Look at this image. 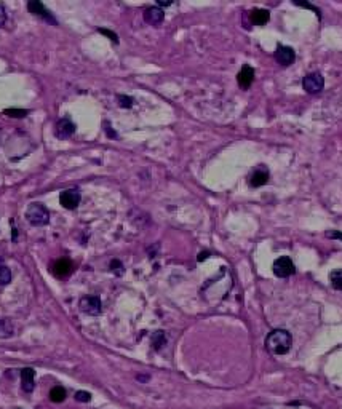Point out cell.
Returning <instances> with one entry per match:
<instances>
[{
    "label": "cell",
    "instance_id": "1",
    "mask_svg": "<svg viewBox=\"0 0 342 409\" xmlns=\"http://www.w3.org/2000/svg\"><path fill=\"white\" fill-rule=\"evenodd\" d=\"M291 345H293V338L287 329H273L266 339V349L272 355H287Z\"/></svg>",
    "mask_w": 342,
    "mask_h": 409
},
{
    "label": "cell",
    "instance_id": "2",
    "mask_svg": "<svg viewBox=\"0 0 342 409\" xmlns=\"http://www.w3.org/2000/svg\"><path fill=\"white\" fill-rule=\"evenodd\" d=\"M26 219L32 226H45L50 221V213L42 203H31L26 208Z\"/></svg>",
    "mask_w": 342,
    "mask_h": 409
},
{
    "label": "cell",
    "instance_id": "3",
    "mask_svg": "<svg viewBox=\"0 0 342 409\" xmlns=\"http://www.w3.org/2000/svg\"><path fill=\"white\" fill-rule=\"evenodd\" d=\"M302 85H304V89L307 93H310V94L320 93L324 87V78L320 72H312V74H307L304 77Z\"/></svg>",
    "mask_w": 342,
    "mask_h": 409
},
{
    "label": "cell",
    "instance_id": "4",
    "mask_svg": "<svg viewBox=\"0 0 342 409\" xmlns=\"http://www.w3.org/2000/svg\"><path fill=\"white\" fill-rule=\"evenodd\" d=\"M294 272H296V268H294L293 261H291L289 257H287V256L278 257V259L273 262V273H275V275L280 277V278L291 277Z\"/></svg>",
    "mask_w": 342,
    "mask_h": 409
},
{
    "label": "cell",
    "instance_id": "5",
    "mask_svg": "<svg viewBox=\"0 0 342 409\" xmlns=\"http://www.w3.org/2000/svg\"><path fill=\"white\" fill-rule=\"evenodd\" d=\"M78 305H80V310L87 313V315H99L101 310H103L101 299L98 296H85V298L80 299Z\"/></svg>",
    "mask_w": 342,
    "mask_h": 409
},
{
    "label": "cell",
    "instance_id": "6",
    "mask_svg": "<svg viewBox=\"0 0 342 409\" xmlns=\"http://www.w3.org/2000/svg\"><path fill=\"white\" fill-rule=\"evenodd\" d=\"M80 200H82V195L77 189L64 190V192L59 195V203L66 210H75L77 206L80 205Z\"/></svg>",
    "mask_w": 342,
    "mask_h": 409
},
{
    "label": "cell",
    "instance_id": "7",
    "mask_svg": "<svg viewBox=\"0 0 342 409\" xmlns=\"http://www.w3.org/2000/svg\"><path fill=\"white\" fill-rule=\"evenodd\" d=\"M54 133L59 139H69L75 133V125L69 119H61L56 123Z\"/></svg>",
    "mask_w": 342,
    "mask_h": 409
},
{
    "label": "cell",
    "instance_id": "8",
    "mask_svg": "<svg viewBox=\"0 0 342 409\" xmlns=\"http://www.w3.org/2000/svg\"><path fill=\"white\" fill-rule=\"evenodd\" d=\"M144 19H145V22H149L150 26H159L163 22L165 13H163V10L159 7H149L144 11Z\"/></svg>",
    "mask_w": 342,
    "mask_h": 409
},
{
    "label": "cell",
    "instance_id": "9",
    "mask_svg": "<svg viewBox=\"0 0 342 409\" xmlns=\"http://www.w3.org/2000/svg\"><path fill=\"white\" fill-rule=\"evenodd\" d=\"M27 10H29L34 16H40V18H43V19H47V21H50V22H53V24H56L54 18L48 13V10L45 8L43 3L38 2V0H32V2L27 3Z\"/></svg>",
    "mask_w": 342,
    "mask_h": 409
},
{
    "label": "cell",
    "instance_id": "10",
    "mask_svg": "<svg viewBox=\"0 0 342 409\" xmlns=\"http://www.w3.org/2000/svg\"><path fill=\"white\" fill-rule=\"evenodd\" d=\"M275 59H277L278 64H282V66H289V64L294 63L296 53H294V50L289 48V47H280V48L277 50V52H275Z\"/></svg>",
    "mask_w": 342,
    "mask_h": 409
},
{
    "label": "cell",
    "instance_id": "11",
    "mask_svg": "<svg viewBox=\"0 0 342 409\" xmlns=\"http://www.w3.org/2000/svg\"><path fill=\"white\" fill-rule=\"evenodd\" d=\"M53 273H54V277H58V278H64L67 277L69 273L72 272V262L67 259V257H63V259H58L53 264Z\"/></svg>",
    "mask_w": 342,
    "mask_h": 409
},
{
    "label": "cell",
    "instance_id": "12",
    "mask_svg": "<svg viewBox=\"0 0 342 409\" xmlns=\"http://www.w3.org/2000/svg\"><path fill=\"white\" fill-rule=\"evenodd\" d=\"M269 182V171L266 168H257L256 171L251 173L250 176V186L251 187H261Z\"/></svg>",
    "mask_w": 342,
    "mask_h": 409
},
{
    "label": "cell",
    "instance_id": "13",
    "mask_svg": "<svg viewBox=\"0 0 342 409\" xmlns=\"http://www.w3.org/2000/svg\"><path fill=\"white\" fill-rule=\"evenodd\" d=\"M237 80H238V85L242 87V88H248L251 83H253L254 80V71H253V67H250V66H243L242 67V71L238 72V75H237Z\"/></svg>",
    "mask_w": 342,
    "mask_h": 409
},
{
    "label": "cell",
    "instance_id": "14",
    "mask_svg": "<svg viewBox=\"0 0 342 409\" xmlns=\"http://www.w3.org/2000/svg\"><path fill=\"white\" fill-rule=\"evenodd\" d=\"M34 377H36V371L32 368H24L21 371V382H22V390L24 391H32L34 390Z\"/></svg>",
    "mask_w": 342,
    "mask_h": 409
},
{
    "label": "cell",
    "instance_id": "15",
    "mask_svg": "<svg viewBox=\"0 0 342 409\" xmlns=\"http://www.w3.org/2000/svg\"><path fill=\"white\" fill-rule=\"evenodd\" d=\"M270 18V13H269V10H262V8H257L251 11V22L256 26H264L266 22Z\"/></svg>",
    "mask_w": 342,
    "mask_h": 409
},
{
    "label": "cell",
    "instance_id": "16",
    "mask_svg": "<svg viewBox=\"0 0 342 409\" xmlns=\"http://www.w3.org/2000/svg\"><path fill=\"white\" fill-rule=\"evenodd\" d=\"M15 333V326L10 320H0V339H8Z\"/></svg>",
    "mask_w": 342,
    "mask_h": 409
},
{
    "label": "cell",
    "instance_id": "17",
    "mask_svg": "<svg viewBox=\"0 0 342 409\" xmlns=\"http://www.w3.org/2000/svg\"><path fill=\"white\" fill-rule=\"evenodd\" d=\"M66 390L64 387H61V385H56V387L52 389V391H50V400H52L53 403H61V401H64L66 400Z\"/></svg>",
    "mask_w": 342,
    "mask_h": 409
},
{
    "label": "cell",
    "instance_id": "18",
    "mask_svg": "<svg viewBox=\"0 0 342 409\" xmlns=\"http://www.w3.org/2000/svg\"><path fill=\"white\" fill-rule=\"evenodd\" d=\"M329 282H331L334 289L342 291V268L331 272V275H329Z\"/></svg>",
    "mask_w": 342,
    "mask_h": 409
},
{
    "label": "cell",
    "instance_id": "19",
    "mask_svg": "<svg viewBox=\"0 0 342 409\" xmlns=\"http://www.w3.org/2000/svg\"><path fill=\"white\" fill-rule=\"evenodd\" d=\"M11 282V272L7 266H0V286L8 285Z\"/></svg>",
    "mask_w": 342,
    "mask_h": 409
},
{
    "label": "cell",
    "instance_id": "20",
    "mask_svg": "<svg viewBox=\"0 0 342 409\" xmlns=\"http://www.w3.org/2000/svg\"><path fill=\"white\" fill-rule=\"evenodd\" d=\"M165 342H166V339H165L163 331H157V333L154 334V338H152V344H154V347H155V349H160V347H163V345H165Z\"/></svg>",
    "mask_w": 342,
    "mask_h": 409
},
{
    "label": "cell",
    "instance_id": "21",
    "mask_svg": "<svg viewBox=\"0 0 342 409\" xmlns=\"http://www.w3.org/2000/svg\"><path fill=\"white\" fill-rule=\"evenodd\" d=\"M5 114L8 117H15V119H22V117L27 115V110L24 109H7L5 110Z\"/></svg>",
    "mask_w": 342,
    "mask_h": 409
},
{
    "label": "cell",
    "instance_id": "22",
    "mask_svg": "<svg viewBox=\"0 0 342 409\" xmlns=\"http://www.w3.org/2000/svg\"><path fill=\"white\" fill-rule=\"evenodd\" d=\"M75 400L80 401V403H88L91 400V395L88 393V391H83V390H78L75 393Z\"/></svg>",
    "mask_w": 342,
    "mask_h": 409
},
{
    "label": "cell",
    "instance_id": "23",
    "mask_svg": "<svg viewBox=\"0 0 342 409\" xmlns=\"http://www.w3.org/2000/svg\"><path fill=\"white\" fill-rule=\"evenodd\" d=\"M110 268H112V272L117 273V275H120V273L123 272V266L120 264V261H112L110 262Z\"/></svg>",
    "mask_w": 342,
    "mask_h": 409
},
{
    "label": "cell",
    "instance_id": "24",
    "mask_svg": "<svg viewBox=\"0 0 342 409\" xmlns=\"http://www.w3.org/2000/svg\"><path fill=\"white\" fill-rule=\"evenodd\" d=\"M119 101H120V106H122V107H131V106H133V98L119 96Z\"/></svg>",
    "mask_w": 342,
    "mask_h": 409
},
{
    "label": "cell",
    "instance_id": "25",
    "mask_svg": "<svg viewBox=\"0 0 342 409\" xmlns=\"http://www.w3.org/2000/svg\"><path fill=\"white\" fill-rule=\"evenodd\" d=\"M99 32L101 34H104V36H108L109 38L112 42H115V43H119V37H117V34H114V32H110V31H108V29H99Z\"/></svg>",
    "mask_w": 342,
    "mask_h": 409
},
{
    "label": "cell",
    "instance_id": "26",
    "mask_svg": "<svg viewBox=\"0 0 342 409\" xmlns=\"http://www.w3.org/2000/svg\"><path fill=\"white\" fill-rule=\"evenodd\" d=\"M5 22H7V10L3 5H0V27L5 26Z\"/></svg>",
    "mask_w": 342,
    "mask_h": 409
},
{
    "label": "cell",
    "instance_id": "27",
    "mask_svg": "<svg viewBox=\"0 0 342 409\" xmlns=\"http://www.w3.org/2000/svg\"><path fill=\"white\" fill-rule=\"evenodd\" d=\"M329 238H339V240H342V233L341 232H328L326 233Z\"/></svg>",
    "mask_w": 342,
    "mask_h": 409
},
{
    "label": "cell",
    "instance_id": "28",
    "mask_svg": "<svg viewBox=\"0 0 342 409\" xmlns=\"http://www.w3.org/2000/svg\"><path fill=\"white\" fill-rule=\"evenodd\" d=\"M206 256H208V253H201V254L198 256V261H203V259H206Z\"/></svg>",
    "mask_w": 342,
    "mask_h": 409
},
{
    "label": "cell",
    "instance_id": "29",
    "mask_svg": "<svg viewBox=\"0 0 342 409\" xmlns=\"http://www.w3.org/2000/svg\"><path fill=\"white\" fill-rule=\"evenodd\" d=\"M159 5H162V7H168V5H171V2H162V0H160Z\"/></svg>",
    "mask_w": 342,
    "mask_h": 409
}]
</instances>
